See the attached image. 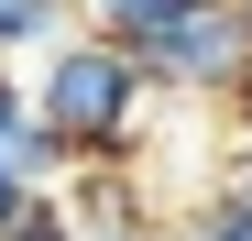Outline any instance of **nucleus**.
I'll use <instances>...</instances> for the list:
<instances>
[{"label": "nucleus", "instance_id": "7ed1b4c3", "mask_svg": "<svg viewBox=\"0 0 252 241\" xmlns=\"http://www.w3.org/2000/svg\"><path fill=\"white\" fill-rule=\"evenodd\" d=\"M197 0H77V22L88 33H110V44H154L164 22H187Z\"/></svg>", "mask_w": 252, "mask_h": 241}, {"label": "nucleus", "instance_id": "9d476101", "mask_svg": "<svg viewBox=\"0 0 252 241\" xmlns=\"http://www.w3.org/2000/svg\"><path fill=\"white\" fill-rule=\"evenodd\" d=\"M88 241H164V230H88Z\"/></svg>", "mask_w": 252, "mask_h": 241}, {"label": "nucleus", "instance_id": "20e7f679", "mask_svg": "<svg viewBox=\"0 0 252 241\" xmlns=\"http://www.w3.org/2000/svg\"><path fill=\"white\" fill-rule=\"evenodd\" d=\"M33 209H44V186H33V176L11 165V143H0V241H11V230H22Z\"/></svg>", "mask_w": 252, "mask_h": 241}, {"label": "nucleus", "instance_id": "9b49d317", "mask_svg": "<svg viewBox=\"0 0 252 241\" xmlns=\"http://www.w3.org/2000/svg\"><path fill=\"white\" fill-rule=\"evenodd\" d=\"M241 22H252V0H241Z\"/></svg>", "mask_w": 252, "mask_h": 241}, {"label": "nucleus", "instance_id": "0eeeda50", "mask_svg": "<svg viewBox=\"0 0 252 241\" xmlns=\"http://www.w3.org/2000/svg\"><path fill=\"white\" fill-rule=\"evenodd\" d=\"M22 120H33V88H22V77H11V55H0V143H11Z\"/></svg>", "mask_w": 252, "mask_h": 241}, {"label": "nucleus", "instance_id": "6e6552de", "mask_svg": "<svg viewBox=\"0 0 252 241\" xmlns=\"http://www.w3.org/2000/svg\"><path fill=\"white\" fill-rule=\"evenodd\" d=\"M164 241H241V230H230L220 209H197V219H176V230H164Z\"/></svg>", "mask_w": 252, "mask_h": 241}, {"label": "nucleus", "instance_id": "f257e3e1", "mask_svg": "<svg viewBox=\"0 0 252 241\" xmlns=\"http://www.w3.org/2000/svg\"><path fill=\"white\" fill-rule=\"evenodd\" d=\"M33 110H44L55 132L77 143V165H132L143 110H154V66H143L132 44H110V33L77 22L66 44L33 66Z\"/></svg>", "mask_w": 252, "mask_h": 241}, {"label": "nucleus", "instance_id": "f03ea898", "mask_svg": "<svg viewBox=\"0 0 252 241\" xmlns=\"http://www.w3.org/2000/svg\"><path fill=\"white\" fill-rule=\"evenodd\" d=\"M154 66V88H176V99H241L252 88V22H241V0H197L187 22H164L154 44H132Z\"/></svg>", "mask_w": 252, "mask_h": 241}, {"label": "nucleus", "instance_id": "423d86ee", "mask_svg": "<svg viewBox=\"0 0 252 241\" xmlns=\"http://www.w3.org/2000/svg\"><path fill=\"white\" fill-rule=\"evenodd\" d=\"M220 219L252 241V153H230V176H220Z\"/></svg>", "mask_w": 252, "mask_h": 241}, {"label": "nucleus", "instance_id": "39448f33", "mask_svg": "<svg viewBox=\"0 0 252 241\" xmlns=\"http://www.w3.org/2000/svg\"><path fill=\"white\" fill-rule=\"evenodd\" d=\"M11 241H88V219H77V209H66V197H44V209H33V219H22Z\"/></svg>", "mask_w": 252, "mask_h": 241}, {"label": "nucleus", "instance_id": "1a4fd4ad", "mask_svg": "<svg viewBox=\"0 0 252 241\" xmlns=\"http://www.w3.org/2000/svg\"><path fill=\"white\" fill-rule=\"evenodd\" d=\"M230 120H241V153H252V88H241V99H230Z\"/></svg>", "mask_w": 252, "mask_h": 241}]
</instances>
